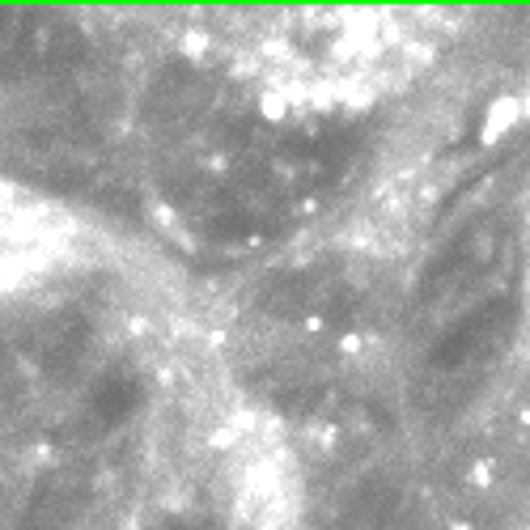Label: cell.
I'll use <instances>...</instances> for the list:
<instances>
[{
	"mask_svg": "<svg viewBox=\"0 0 530 530\" xmlns=\"http://www.w3.org/2000/svg\"><path fill=\"white\" fill-rule=\"evenodd\" d=\"M77 251V225L22 187H0V289L43 280Z\"/></svg>",
	"mask_w": 530,
	"mask_h": 530,
	"instance_id": "obj_1",
	"label": "cell"
}]
</instances>
